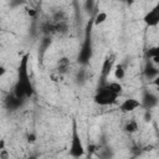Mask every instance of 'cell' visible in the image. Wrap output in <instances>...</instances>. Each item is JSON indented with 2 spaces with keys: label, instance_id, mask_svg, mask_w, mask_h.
Wrapping results in <instances>:
<instances>
[{
  "label": "cell",
  "instance_id": "10",
  "mask_svg": "<svg viewBox=\"0 0 159 159\" xmlns=\"http://www.w3.org/2000/svg\"><path fill=\"white\" fill-rule=\"evenodd\" d=\"M70 71H71V60H70L67 56H62V57H60V58L56 61L55 72L65 77Z\"/></svg>",
  "mask_w": 159,
  "mask_h": 159
},
{
  "label": "cell",
  "instance_id": "5",
  "mask_svg": "<svg viewBox=\"0 0 159 159\" xmlns=\"http://www.w3.org/2000/svg\"><path fill=\"white\" fill-rule=\"evenodd\" d=\"M116 67V55L111 53L108 56H106V58L103 60L102 67H101V76H99V84H103L108 81V77L111 75V72L114 70Z\"/></svg>",
  "mask_w": 159,
  "mask_h": 159
},
{
  "label": "cell",
  "instance_id": "17",
  "mask_svg": "<svg viewBox=\"0 0 159 159\" xmlns=\"http://www.w3.org/2000/svg\"><path fill=\"white\" fill-rule=\"evenodd\" d=\"M107 17H108L107 12H104V11H98V12L96 14V16L93 17V24H94V26H99V25H102L103 22H106Z\"/></svg>",
  "mask_w": 159,
  "mask_h": 159
},
{
  "label": "cell",
  "instance_id": "18",
  "mask_svg": "<svg viewBox=\"0 0 159 159\" xmlns=\"http://www.w3.org/2000/svg\"><path fill=\"white\" fill-rule=\"evenodd\" d=\"M152 84L155 87L157 92H159V76H158V77H155V78L152 81Z\"/></svg>",
  "mask_w": 159,
  "mask_h": 159
},
{
  "label": "cell",
  "instance_id": "3",
  "mask_svg": "<svg viewBox=\"0 0 159 159\" xmlns=\"http://www.w3.org/2000/svg\"><path fill=\"white\" fill-rule=\"evenodd\" d=\"M93 17H91L84 27V35L83 41L81 45V48L77 55V63L81 67H87L93 57V41H92V29H93Z\"/></svg>",
  "mask_w": 159,
  "mask_h": 159
},
{
  "label": "cell",
  "instance_id": "20",
  "mask_svg": "<svg viewBox=\"0 0 159 159\" xmlns=\"http://www.w3.org/2000/svg\"><path fill=\"white\" fill-rule=\"evenodd\" d=\"M91 158H92V152H91V153L88 154V157H87V159H91Z\"/></svg>",
  "mask_w": 159,
  "mask_h": 159
},
{
  "label": "cell",
  "instance_id": "9",
  "mask_svg": "<svg viewBox=\"0 0 159 159\" xmlns=\"http://www.w3.org/2000/svg\"><path fill=\"white\" fill-rule=\"evenodd\" d=\"M142 108V103L137 98H125L120 104H119V111L122 113H132L137 109Z\"/></svg>",
  "mask_w": 159,
  "mask_h": 159
},
{
  "label": "cell",
  "instance_id": "1",
  "mask_svg": "<svg viewBox=\"0 0 159 159\" xmlns=\"http://www.w3.org/2000/svg\"><path fill=\"white\" fill-rule=\"evenodd\" d=\"M29 60L30 55L25 53L19 62L17 66V73H16V81L12 88V92L21 99H27L34 96V84L31 82V77L29 73Z\"/></svg>",
  "mask_w": 159,
  "mask_h": 159
},
{
  "label": "cell",
  "instance_id": "8",
  "mask_svg": "<svg viewBox=\"0 0 159 159\" xmlns=\"http://www.w3.org/2000/svg\"><path fill=\"white\" fill-rule=\"evenodd\" d=\"M24 102H25V99L19 98L14 92L7 93L6 97L4 98V106H5V108H6L7 111H11V112L20 109V108L22 107Z\"/></svg>",
  "mask_w": 159,
  "mask_h": 159
},
{
  "label": "cell",
  "instance_id": "21",
  "mask_svg": "<svg viewBox=\"0 0 159 159\" xmlns=\"http://www.w3.org/2000/svg\"><path fill=\"white\" fill-rule=\"evenodd\" d=\"M27 159H36L35 157H30V158H27Z\"/></svg>",
  "mask_w": 159,
  "mask_h": 159
},
{
  "label": "cell",
  "instance_id": "4",
  "mask_svg": "<svg viewBox=\"0 0 159 159\" xmlns=\"http://www.w3.org/2000/svg\"><path fill=\"white\" fill-rule=\"evenodd\" d=\"M68 155L72 157L73 159H81L82 157L86 155V148H84L83 140H82L81 134H80L77 120L75 118L72 119L71 142H70V147H68Z\"/></svg>",
  "mask_w": 159,
  "mask_h": 159
},
{
  "label": "cell",
  "instance_id": "11",
  "mask_svg": "<svg viewBox=\"0 0 159 159\" xmlns=\"http://www.w3.org/2000/svg\"><path fill=\"white\" fill-rule=\"evenodd\" d=\"M143 75L147 80H154L155 77L159 76V67L157 65H154L152 61L147 60L145 62V66H144V70H143Z\"/></svg>",
  "mask_w": 159,
  "mask_h": 159
},
{
  "label": "cell",
  "instance_id": "13",
  "mask_svg": "<svg viewBox=\"0 0 159 159\" xmlns=\"http://www.w3.org/2000/svg\"><path fill=\"white\" fill-rule=\"evenodd\" d=\"M138 129H139V123H138V120L134 119V118L127 119V120L124 122V124H123V130H124L125 133H128V134H133V133L138 132Z\"/></svg>",
  "mask_w": 159,
  "mask_h": 159
},
{
  "label": "cell",
  "instance_id": "19",
  "mask_svg": "<svg viewBox=\"0 0 159 159\" xmlns=\"http://www.w3.org/2000/svg\"><path fill=\"white\" fill-rule=\"evenodd\" d=\"M27 140H29L30 143H34V142H35V135H34V134H31V135L29 134V135H27Z\"/></svg>",
  "mask_w": 159,
  "mask_h": 159
},
{
  "label": "cell",
  "instance_id": "6",
  "mask_svg": "<svg viewBox=\"0 0 159 159\" xmlns=\"http://www.w3.org/2000/svg\"><path fill=\"white\" fill-rule=\"evenodd\" d=\"M143 22L145 24L147 27L159 26V1L149 11L145 12V15L143 16Z\"/></svg>",
  "mask_w": 159,
  "mask_h": 159
},
{
  "label": "cell",
  "instance_id": "7",
  "mask_svg": "<svg viewBox=\"0 0 159 159\" xmlns=\"http://www.w3.org/2000/svg\"><path fill=\"white\" fill-rule=\"evenodd\" d=\"M140 103H142V108H144L145 111H150L153 108H155L159 103V98L157 94H154L152 91L149 89H145L143 91V94H142V98L139 99Z\"/></svg>",
  "mask_w": 159,
  "mask_h": 159
},
{
  "label": "cell",
  "instance_id": "15",
  "mask_svg": "<svg viewBox=\"0 0 159 159\" xmlns=\"http://www.w3.org/2000/svg\"><path fill=\"white\" fill-rule=\"evenodd\" d=\"M113 75H114L116 80H118V81L124 80V77H125V68H124V66L122 63L116 65V67L113 70Z\"/></svg>",
  "mask_w": 159,
  "mask_h": 159
},
{
  "label": "cell",
  "instance_id": "12",
  "mask_svg": "<svg viewBox=\"0 0 159 159\" xmlns=\"http://www.w3.org/2000/svg\"><path fill=\"white\" fill-rule=\"evenodd\" d=\"M145 58L152 61L157 66L159 65V41L155 46H153V47H150L145 51Z\"/></svg>",
  "mask_w": 159,
  "mask_h": 159
},
{
  "label": "cell",
  "instance_id": "14",
  "mask_svg": "<svg viewBox=\"0 0 159 159\" xmlns=\"http://www.w3.org/2000/svg\"><path fill=\"white\" fill-rule=\"evenodd\" d=\"M75 81H76L77 84H83V83L87 81V70H86V67H81V68L76 72Z\"/></svg>",
  "mask_w": 159,
  "mask_h": 159
},
{
  "label": "cell",
  "instance_id": "16",
  "mask_svg": "<svg viewBox=\"0 0 159 159\" xmlns=\"http://www.w3.org/2000/svg\"><path fill=\"white\" fill-rule=\"evenodd\" d=\"M52 43V37H42L41 40H40V46H39V50H40V53H41V56L46 52V50L50 47V45Z\"/></svg>",
  "mask_w": 159,
  "mask_h": 159
},
{
  "label": "cell",
  "instance_id": "2",
  "mask_svg": "<svg viewBox=\"0 0 159 159\" xmlns=\"http://www.w3.org/2000/svg\"><path fill=\"white\" fill-rule=\"evenodd\" d=\"M123 92V86L119 81H107L103 84H99L96 94L93 96V102L97 106L107 107L117 103L119 96Z\"/></svg>",
  "mask_w": 159,
  "mask_h": 159
}]
</instances>
